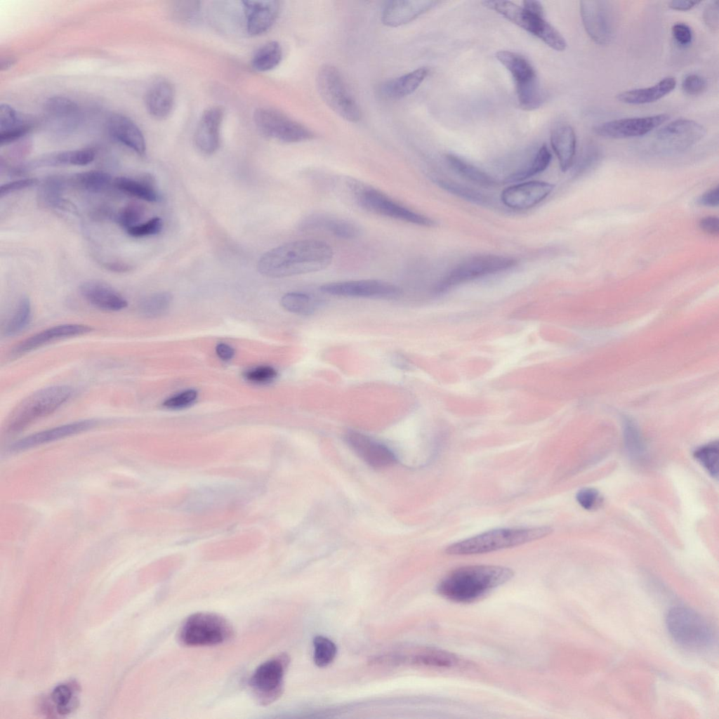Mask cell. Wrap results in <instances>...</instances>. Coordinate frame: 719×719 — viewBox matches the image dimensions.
Instances as JSON below:
<instances>
[{
	"label": "cell",
	"instance_id": "6da1fadb",
	"mask_svg": "<svg viewBox=\"0 0 719 719\" xmlns=\"http://www.w3.org/2000/svg\"><path fill=\"white\" fill-rule=\"evenodd\" d=\"M332 248L316 239L286 243L265 252L258 263V272L268 277L279 278L317 272L333 260Z\"/></svg>",
	"mask_w": 719,
	"mask_h": 719
},
{
	"label": "cell",
	"instance_id": "7a4b0ae2",
	"mask_svg": "<svg viewBox=\"0 0 719 719\" xmlns=\"http://www.w3.org/2000/svg\"><path fill=\"white\" fill-rule=\"evenodd\" d=\"M514 572L498 565H470L452 570L438 583L437 593L456 602H470L510 581Z\"/></svg>",
	"mask_w": 719,
	"mask_h": 719
},
{
	"label": "cell",
	"instance_id": "3957f363",
	"mask_svg": "<svg viewBox=\"0 0 719 719\" xmlns=\"http://www.w3.org/2000/svg\"><path fill=\"white\" fill-rule=\"evenodd\" d=\"M552 531L547 526L496 529L454 543L445 552L454 555L487 553L542 539Z\"/></svg>",
	"mask_w": 719,
	"mask_h": 719
},
{
	"label": "cell",
	"instance_id": "277c9868",
	"mask_svg": "<svg viewBox=\"0 0 719 719\" xmlns=\"http://www.w3.org/2000/svg\"><path fill=\"white\" fill-rule=\"evenodd\" d=\"M73 394L67 385H53L41 388L22 400L12 411L7 424L9 433L19 432L34 421L51 414Z\"/></svg>",
	"mask_w": 719,
	"mask_h": 719
},
{
	"label": "cell",
	"instance_id": "5b68a950",
	"mask_svg": "<svg viewBox=\"0 0 719 719\" xmlns=\"http://www.w3.org/2000/svg\"><path fill=\"white\" fill-rule=\"evenodd\" d=\"M666 626L673 640L689 650L707 649L714 641L713 631L707 620L687 607H672L667 613Z\"/></svg>",
	"mask_w": 719,
	"mask_h": 719
},
{
	"label": "cell",
	"instance_id": "8992f818",
	"mask_svg": "<svg viewBox=\"0 0 719 719\" xmlns=\"http://www.w3.org/2000/svg\"><path fill=\"white\" fill-rule=\"evenodd\" d=\"M233 635V627L225 617L213 612H200L184 620L177 639L183 646L206 647L227 642Z\"/></svg>",
	"mask_w": 719,
	"mask_h": 719
},
{
	"label": "cell",
	"instance_id": "52a82bcc",
	"mask_svg": "<svg viewBox=\"0 0 719 719\" xmlns=\"http://www.w3.org/2000/svg\"><path fill=\"white\" fill-rule=\"evenodd\" d=\"M347 183L357 204L368 211L421 226L435 225L432 219L409 209L374 187L355 179Z\"/></svg>",
	"mask_w": 719,
	"mask_h": 719
},
{
	"label": "cell",
	"instance_id": "ba28073f",
	"mask_svg": "<svg viewBox=\"0 0 719 719\" xmlns=\"http://www.w3.org/2000/svg\"><path fill=\"white\" fill-rule=\"evenodd\" d=\"M317 91L326 105L341 118L357 122L361 111L347 88L338 70L329 64L319 67L316 77Z\"/></svg>",
	"mask_w": 719,
	"mask_h": 719
},
{
	"label": "cell",
	"instance_id": "9c48e42d",
	"mask_svg": "<svg viewBox=\"0 0 719 719\" xmlns=\"http://www.w3.org/2000/svg\"><path fill=\"white\" fill-rule=\"evenodd\" d=\"M482 4L537 37L553 49L563 51L566 48L565 38L543 17L533 15L508 1H484Z\"/></svg>",
	"mask_w": 719,
	"mask_h": 719
},
{
	"label": "cell",
	"instance_id": "30bf717a",
	"mask_svg": "<svg viewBox=\"0 0 719 719\" xmlns=\"http://www.w3.org/2000/svg\"><path fill=\"white\" fill-rule=\"evenodd\" d=\"M496 59L510 72L516 84L520 107L527 111L538 108L541 103L539 81L531 63L522 55L500 51Z\"/></svg>",
	"mask_w": 719,
	"mask_h": 719
},
{
	"label": "cell",
	"instance_id": "8fae6325",
	"mask_svg": "<svg viewBox=\"0 0 719 719\" xmlns=\"http://www.w3.org/2000/svg\"><path fill=\"white\" fill-rule=\"evenodd\" d=\"M289 664L285 653L260 664L249 678V686L256 701L262 706L277 701L284 690V677Z\"/></svg>",
	"mask_w": 719,
	"mask_h": 719
},
{
	"label": "cell",
	"instance_id": "7c38bea8",
	"mask_svg": "<svg viewBox=\"0 0 719 719\" xmlns=\"http://www.w3.org/2000/svg\"><path fill=\"white\" fill-rule=\"evenodd\" d=\"M515 264L510 257L496 255L475 256L454 267L435 287L442 293L461 283L508 270Z\"/></svg>",
	"mask_w": 719,
	"mask_h": 719
},
{
	"label": "cell",
	"instance_id": "4fadbf2b",
	"mask_svg": "<svg viewBox=\"0 0 719 719\" xmlns=\"http://www.w3.org/2000/svg\"><path fill=\"white\" fill-rule=\"evenodd\" d=\"M253 119L261 134L284 143H298L315 137L308 128L275 108L263 107L257 109Z\"/></svg>",
	"mask_w": 719,
	"mask_h": 719
},
{
	"label": "cell",
	"instance_id": "5bb4252c",
	"mask_svg": "<svg viewBox=\"0 0 719 719\" xmlns=\"http://www.w3.org/2000/svg\"><path fill=\"white\" fill-rule=\"evenodd\" d=\"M322 293L340 297L374 299H394L402 294L401 289L380 279H358L329 282L319 288Z\"/></svg>",
	"mask_w": 719,
	"mask_h": 719
},
{
	"label": "cell",
	"instance_id": "9a60e30c",
	"mask_svg": "<svg viewBox=\"0 0 719 719\" xmlns=\"http://www.w3.org/2000/svg\"><path fill=\"white\" fill-rule=\"evenodd\" d=\"M580 13L589 37L596 44H609L614 32V19L611 5L606 1H581Z\"/></svg>",
	"mask_w": 719,
	"mask_h": 719
},
{
	"label": "cell",
	"instance_id": "2e32d148",
	"mask_svg": "<svg viewBox=\"0 0 719 719\" xmlns=\"http://www.w3.org/2000/svg\"><path fill=\"white\" fill-rule=\"evenodd\" d=\"M669 118L667 114L624 118L603 122L595 126L597 135L608 138H626L644 136L657 128Z\"/></svg>",
	"mask_w": 719,
	"mask_h": 719
},
{
	"label": "cell",
	"instance_id": "e0dca14e",
	"mask_svg": "<svg viewBox=\"0 0 719 719\" xmlns=\"http://www.w3.org/2000/svg\"><path fill=\"white\" fill-rule=\"evenodd\" d=\"M551 183L532 180L510 185L504 189L501 199L504 205L514 210H526L544 200L553 190Z\"/></svg>",
	"mask_w": 719,
	"mask_h": 719
},
{
	"label": "cell",
	"instance_id": "ac0fdd59",
	"mask_svg": "<svg viewBox=\"0 0 719 719\" xmlns=\"http://www.w3.org/2000/svg\"><path fill=\"white\" fill-rule=\"evenodd\" d=\"M345 439L348 446L374 468L388 467L396 461L394 454L388 447L362 433L349 430Z\"/></svg>",
	"mask_w": 719,
	"mask_h": 719
},
{
	"label": "cell",
	"instance_id": "d6986e66",
	"mask_svg": "<svg viewBox=\"0 0 719 719\" xmlns=\"http://www.w3.org/2000/svg\"><path fill=\"white\" fill-rule=\"evenodd\" d=\"M92 330V327L80 324L53 326L20 342L13 348L11 355L14 357H19L55 341L84 335Z\"/></svg>",
	"mask_w": 719,
	"mask_h": 719
},
{
	"label": "cell",
	"instance_id": "ffe728a7",
	"mask_svg": "<svg viewBox=\"0 0 719 719\" xmlns=\"http://www.w3.org/2000/svg\"><path fill=\"white\" fill-rule=\"evenodd\" d=\"M223 117L224 110L220 106L210 107L201 115L195 128L194 141L202 153L211 154L219 147Z\"/></svg>",
	"mask_w": 719,
	"mask_h": 719
},
{
	"label": "cell",
	"instance_id": "44dd1931",
	"mask_svg": "<svg viewBox=\"0 0 719 719\" xmlns=\"http://www.w3.org/2000/svg\"><path fill=\"white\" fill-rule=\"evenodd\" d=\"M298 227L303 231L325 232L344 239H355L362 232L360 226L354 222L322 213L306 216L301 221Z\"/></svg>",
	"mask_w": 719,
	"mask_h": 719
},
{
	"label": "cell",
	"instance_id": "7402d4cb",
	"mask_svg": "<svg viewBox=\"0 0 719 719\" xmlns=\"http://www.w3.org/2000/svg\"><path fill=\"white\" fill-rule=\"evenodd\" d=\"M438 2L430 0H396L386 1L381 11V21L388 27H398L414 20Z\"/></svg>",
	"mask_w": 719,
	"mask_h": 719
},
{
	"label": "cell",
	"instance_id": "603a6c76",
	"mask_svg": "<svg viewBox=\"0 0 719 719\" xmlns=\"http://www.w3.org/2000/svg\"><path fill=\"white\" fill-rule=\"evenodd\" d=\"M243 10L249 35L258 36L268 32L277 20L280 11L278 1H243Z\"/></svg>",
	"mask_w": 719,
	"mask_h": 719
},
{
	"label": "cell",
	"instance_id": "cb8c5ba5",
	"mask_svg": "<svg viewBox=\"0 0 719 719\" xmlns=\"http://www.w3.org/2000/svg\"><path fill=\"white\" fill-rule=\"evenodd\" d=\"M82 297L93 307L105 311H119L126 308V298L106 283L88 280L79 286Z\"/></svg>",
	"mask_w": 719,
	"mask_h": 719
},
{
	"label": "cell",
	"instance_id": "d4e9b609",
	"mask_svg": "<svg viewBox=\"0 0 719 719\" xmlns=\"http://www.w3.org/2000/svg\"><path fill=\"white\" fill-rule=\"evenodd\" d=\"M97 422L84 420L41 431L24 437L11 446V451H20L33 447L60 440L93 428Z\"/></svg>",
	"mask_w": 719,
	"mask_h": 719
},
{
	"label": "cell",
	"instance_id": "484cf974",
	"mask_svg": "<svg viewBox=\"0 0 719 719\" xmlns=\"http://www.w3.org/2000/svg\"><path fill=\"white\" fill-rule=\"evenodd\" d=\"M395 659L396 665L409 664L437 668H455L466 664L454 653L431 647L418 648L407 655L395 654Z\"/></svg>",
	"mask_w": 719,
	"mask_h": 719
},
{
	"label": "cell",
	"instance_id": "4316f807",
	"mask_svg": "<svg viewBox=\"0 0 719 719\" xmlns=\"http://www.w3.org/2000/svg\"><path fill=\"white\" fill-rule=\"evenodd\" d=\"M107 128L113 138L138 154H145L146 144L144 136L131 119L121 114H112L107 119Z\"/></svg>",
	"mask_w": 719,
	"mask_h": 719
},
{
	"label": "cell",
	"instance_id": "83f0119b",
	"mask_svg": "<svg viewBox=\"0 0 719 719\" xmlns=\"http://www.w3.org/2000/svg\"><path fill=\"white\" fill-rule=\"evenodd\" d=\"M706 130L698 122L688 119H678L657 132L658 140L672 145H690L700 140Z\"/></svg>",
	"mask_w": 719,
	"mask_h": 719
},
{
	"label": "cell",
	"instance_id": "f1b7e54d",
	"mask_svg": "<svg viewBox=\"0 0 719 719\" xmlns=\"http://www.w3.org/2000/svg\"><path fill=\"white\" fill-rule=\"evenodd\" d=\"M175 97V88L171 81L166 79L154 81L147 89L145 97L147 112L155 119H166L173 110Z\"/></svg>",
	"mask_w": 719,
	"mask_h": 719
},
{
	"label": "cell",
	"instance_id": "f546056e",
	"mask_svg": "<svg viewBox=\"0 0 719 719\" xmlns=\"http://www.w3.org/2000/svg\"><path fill=\"white\" fill-rule=\"evenodd\" d=\"M95 153L89 149L74 150L55 152L20 165L16 172L60 165L84 166L93 161Z\"/></svg>",
	"mask_w": 719,
	"mask_h": 719
},
{
	"label": "cell",
	"instance_id": "4dcf8cb0",
	"mask_svg": "<svg viewBox=\"0 0 719 719\" xmlns=\"http://www.w3.org/2000/svg\"><path fill=\"white\" fill-rule=\"evenodd\" d=\"M428 69L420 67L381 85V95L389 100H398L414 93L428 74Z\"/></svg>",
	"mask_w": 719,
	"mask_h": 719
},
{
	"label": "cell",
	"instance_id": "1f68e13d",
	"mask_svg": "<svg viewBox=\"0 0 719 719\" xmlns=\"http://www.w3.org/2000/svg\"><path fill=\"white\" fill-rule=\"evenodd\" d=\"M7 104L0 107V145L18 140L29 132L30 121Z\"/></svg>",
	"mask_w": 719,
	"mask_h": 719
},
{
	"label": "cell",
	"instance_id": "d6a6232c",
	"mask_svg": "<svg viewBox=\"0 0 719 719\" xmlns=\"http://www.w3.org/2000/svg\"><path fill=\"white\" fill-rule=\"evenodd\" d=\"M676 86V80L667 77L652 86L626 91L617 95L619 101L631 105H642L656 102L669 94Z\"/></svg>",
	"mask_w": 719,
	"mask_h": 719
},
{
	"label": "cell",
	"instance_id": "836d02e7",
	"mask_svg": "<svg viewBox=\"0 0 719 719\" xmlns=\"http://www.w3.org/2000/svg\"><path fill=\"white\" fill-rule=\"evenodd\" d=\"M576 142L574 131L568 124L560 125L551 132V146L563 172L569 170L572 165L576 151Z\"/></svg>",
	"mask_w": 719,
	"mask_h": 719
},
{
	"label": "cell",
	"instance_id": "e575fe53",
	"mask_svg": "<svg viewBox=\"0 0 719 719\" xmlns=\"http://www.w3.org/2000/svg\"><path fill=\"white\" fill-rule=\"evenodd\" d=\"M45 110L60 129H72L79 121V107L67 98H49L45 103Z\"/></svg>",
	"mask_w": 719,
	"mask_h": 719
},
{
	"label": "cell",
	"instance_id": "d590c367",
	"mask_svg": "<svg viewBox=\"0 0 719 719\" xmlns=\"http://www.w3.org/2000/svg\"><path fill=\"white\" fill-rule=\"evenodd\" d=\"M31 317L29 299L25 296H22L4 320L1 326L2 334L6 337L19 334L27 327Z\"/></svg>",
	"mask_w": 719,
	"mask_h": 719
},
{
	"label": "cell",
	"instance_id": "8d00e7d4",
	"mask_svg": "<svg viewBox=\"0 0 719 719\" xmlns=\"http://www.w3.org/2000/svg\"><path fill=\"white\" fill-rule=\"evenodd\" d=\"M114 186L121 192L147 202H157L159 195L152 180H140L128 177H117L114 180Z\"/></svg>",
	"mask_w": 719,
	"mask_h": 719
},
{
	"label": "cell",
	"instance_id": "74e56055",
	"mask_svg": "<svg viewBox=\"0 0 719 719\" xmlns=\"http://www.w3.org/2000/svg\"><path fill=\"white\" fill-rule=\"evenodd\" d=\"M450 167L465 179L484 187H493L496 180L479 168L468 163L461 158L449 154L446 156Z\"/></svg>",
	"mask_w": 719,
	"mask_h": 719
},
{
	"label": "cell",
	"instance_id": "f35d334b",
	"mask_svg": "<svg viewBox=\"0 0 719 719\" xmlns=\"http://www.w3.org/2000/svg\"><path fill=\"white\" fill-rule=\"evenodd\" d=\"M282 58V49L279 42L269 41L255 53L251 65L258 72H268L275 68Z\"/></svg>",
	"mask_w": 719,
	"mask_h": 719
},
{
	"label": "cell",
	"instance_id": "ab89813d",
	"mask_svg": "<svg viewBox=\"0 0 719 719\" xmlns=\"http://www.w3.org/2000/svg\"><path fill=\"white\" fill-rule=\"evenodd\" d=\"M551 153L546 145L539 149L535 156L527 166L511 173L506 178V182H518L526 180L543 172L551 160Z\"/></svg>",
	"mask_w": 719,
	"mask_h": 719
},
{
	"label": "cell",
	"instance_id": "60d3db41",
	"mask_svg": "<svg viewBox=\"0 0 719 719\" xmlns=\"http://www.w3.org/2000/svg\"><path fill=\"white\" fill-rule=\"evenodd\" d=\"M71 183L90 192H100L112 183V176L103 171H88L74 175Z\"/></svg>",
	"mask_w": 719,
	"mask_h": 719
},
{
	"label": "cell",
	"instance_id": "b9f144b4",
	"mask_svg": "<svg viewBox=\"0 0 719 719\" xmlns=\"http://www.w3.org/2000/svg\"><path fill=\"white\" fill-rule=\"evenodd\" d=\"M281 304L285 310L290 312L308 315L316 311L319 302L308 293L289 292L282 296Z\"/></svg>",
	"mask_w": 719,
	"mask_h": 719
},
{
	"label": "cell",
	"instance_id": "7bdbcfd3",
	"mask_svg": "<svg viewBox=\"0 0 719 719\" xmlns=\"http://www.w3.org/2000/svg\"><path fill=\"white\" fill-rule=\"evenodd\" d=\"M172 296L158 292L143 298L138 304L140 313L146 318H156L165 314L170 308Z\"/></svg>",
	"mask_w": 719,
	"mask_h": 719
},
{
	"label": "cell",
	"instance_id": "ee69618b",
	"mask_svg": "<svg viewBox=\"0 0 719 719\" xmlns=\"http://www.w3.org/2000/svg\"><path fill=\"white\" fill-rule=\"evenodd\" d=\"M72 685L62 684L58 685L51 694V699L55 706L58 713L65 715L70 713L77 706Z\"/></svg>",
	"mask_w": 719,
	"mask_h": 719
},
{
	"label": "cell",
	"instance_id": "f6af8a7d",
	"mask_svg": "<svg viewBox=\"0 0 719 719\" xmlns=\"http://www.w3.org/2000/svg\"><path fill=\"white\" fill-rule=\"evenodd\" d=\"M718 442L717 441L697 448L693 454L707 472L715 478L718 476Z\"/></svg>",
	"mask_w": 719,
	"mask_h": 719
},
{
	"label": "cell",
	"instance_id": "bcb514c9",
	"mask_svg": "<svg viewBox=\"0 0 719 719\" xmlns=\"http://www.w3.org/2000/svg\"><path fill=\"white\" fill-rule=\"evenodd\" d=\"M314 661L319 667L329 665L334 659L337 648L328 638L318 635L314 638Z\"/></svg>",
	"mask_w": 719,
	"mask_h": 719
},
{
	"label": "cell",
	"instance_id": "7dc6e473",
	"mask_svg": "<svg viewBox=\"0 0 719 719\" xmlns=\"http://www.w3.org/2000/svg\"><path fill=\"white\" fill-rule=\"evenodd\" d=\"M145 213L143 206L138 203L128 204L118 213L116 220L118 224L128 230L138 225Z\"/></svg>",
	"mask_w": 719,
	"mask_h": 719
},
{
	"label": "cell",
	"instance_id": "c3c4849f",
	"mask_svg": "<svg viewBox=\"0 0 719 719\" xmlns=\"http://www.w3.org/2000/svg\"><path fill=\"white\" fill-rule=\"evenodd\" d=\"M437 183L444 190L463 199L480 204L487 202V199L485 196L468 187L447 180H439Z\"/></svg>",
	"mask_w": 719,
	"mask_h": 719
},
{
	"label": "cell",
	"instance_id": "681fc988",
	"mask_svg": "<svg viewBox=\"0 0 719 719\" xmlns=\"http://www.w3.org/2000/svg\"><path fill=\"white\" fill-rule=\"evenodd\" d=\"M576 499L579 504L586 510H593L598 508L603 503L600 493L594 488H583L578 491Z\"/></svg>",
	"mask_w": 719,
	"mask_h": 719
},
{
	"label": "cell",
	"instance_id": "f907efd6",
	"mask_svg": "<svg viewBox=\"0 0 719 719\" xmlns=\"http://www.w3.org/2000/svg\"><path fill=\"white\" fill-rule=\"evenodd\" d=\"M163 227V221L159 217L152 218L143 223L132 227L127 230L129 235L134 237H143L154 235L160 232Z\"/></svg>",
	"mask_w": 719,
	"mask_h": 719
},
{
	"label": "cell",
	"instance_id": "816d5d0a",
	"mask_svg": "<svg viewBox=\"0 0 719 719\" xmlns=\"http://www.w3.org/2000/svg\"><path fill=\"white\" fill-rule=\"evenodd\" d=\"M64 183V180L58 176L46 179L41 187V194L43 199L48 204H56Z\"/></svg>",
	"mask_w": 719,
	"mask_h": 719
},
{
	"label": "cell",
	"instance_id": "f5cc1de1",
	"mask_svg": "<svg viewBox=\"0 0 719 719\" xmlns=\"http://www.w3.org/2000/svg\"><path fill=\"white\" fill-rule=\"evenodd\" d=\"M277 376L275 369L268 366H261L247 371L245 378L253 383L265 384L273 381Z\"/></svg>",
	"mask_w": 719,
	"mask_h": 719
},
{
	"label": "cell",
	"instance_id": "db71d44e",
	"mask_svg": "<svg viewBox=\"0 0 719 719\" xmlns=\"http://www.w3.org/2000/svg\"><path fill=\"white\" fill-rule=\"evenodd\" d=\"M194 390H187L166 400L163 406L169 409H180L191 405L197 399Z\"/></svg>",
	"mask_w": 719,
	"mask_h": 719
},
{
	"label": "cell",
	"instance_id": "11a10c76",
	"mask_svg": "<svg viewBox=\"0 0 719 719\" xmlns=\"http://www.w3.org/2000/svg\"><path fill=\"white\" fill-rule=\"evenodd\" d=\"M707 87L706 79L696 74L687 75L682 80V88L689 95H697L702 93Z\"/></svg>",
	"mask_w": 719,
	"mask_h": 719
},
{
	"label": "cell",
	"instance_id": "9f6ffc18",
	"mask_svg": "<svg viewBox=\"0 0 719 719\" xmlns=\"http://www.w3.org/2000/svg\"><path fill=\"white\" fill-rule=\"evenodd\" d=\"M672 35L676 43L680 46L686 47L692 41V31L690 26L683 22H678L673 25Z\"/></svg>",
	"mask_w": 719,
	"mask_h": 719
},
{
	"label": "cell",
	"instance_id": "6f0895ef",
	"mask_svg": "<svg viewBox=\"0 0 719 719\" xmlns=\"http://www.w3.org/2000/svg\"><path fill=\"white\" fill-rule=\"evenodd\" d=\"M37 183V178H26L5 183L0 187V197L2 198L11 193L30 187Z\"/></svg>",
	"mask_w": 719,
	"mask_h": 719
},
{
	"label": "cell",
	"instance_id": "680465c9",
	"mask_svg": "<svg viewBox=\"0 0 719 719\" xmlns=\"http://www.w3.org/2000/svg\"><path fill=\"white\" fill-rule=\"evenodd\" d=\"M705 23L708 27L715 30L718 28V1L709 4L704 13Z\"/></svg>",
	"mask_w": 719,
	"mask_h": 719
},
{
	"label": "cell",
	"instance_id": "91938a15",
	"mask_svg": "<svg viewBox=\"0 0 719 719\" xmlns=\"http://www.w3.org/2000/svg\"><path fill=\"white\" fill-rule=\"evenodd\" d=\"M699 227L707 234L718 235L719 231L718 218L714 216L705 217L700 220Z\"/></svg>",
	"mask_w": 719,
	"mask_h": 719
},
{
	"label": "cell",
	"instance_id": "94428289",
	"mask_svg": "<svg viewBox=\"0 0 719 719\" xmlns=\"http://www.w3.org/2000/svg\"><path fill=\"white\" fill-rule=\"evenodd\" d=\"M719 203L718 187L711 189L698 199V204L706 206H718Z\"/></svg>",
	"mask_w": 719,
	"mask_h": 719
},
{
	"label": "cell",
	"instance_id": "6125c7cd",
	"mask_svg": "<svg viewBox=\"0 0 719 719\" xmlns=\"http://www.w3.org/2000/svg\"><path fill=\"white\" fill-rule=\"evenodd\" d=\"M700 2L697 1L675 0L670 1L668 6L673 10L685 11L692 9Z\"/></svg>",
	"mask_w": 719,
	"mask_h": 719
},
{
	"label": "cell",
	"instance_id": "be15d7a7",
	"mask_svg": "<svg viewBox=\"0 0 719 719\" xmlns=\"http://www.w3.org/2000/svg\"><path fill=\"white\" fill-rule=\"evenodd\" d=\"M522 8L533 15L543 18V8L539 1H522Z\"/></svg>",
	"mask_w": 719,
	"mask_h": 719
},
{
	"label": "cell",
	"instance_id": "e7e4bbea",
	"mask_svg": "<svg viewBox=\"0 0 719 719\" xmlns=\"http://www.w3.org/2000/svg\"><path fill=\"white\" fill-rule=\"evenodd\" d=\"M218 356L223 360H230L234 355V350L229 345L220 343L216 348Z\"/></svg>",
	"mask_w": 719,
	"mask_h": 719
},
{
	"label": "cell",
	"instance_id": "03108f58",
	"mask_svg": "<svg viewBox=\"0 0 719 719\" xmlns=\"http://www.w3.org/2000/svg\"><path fill=\"white\" fill-rule=\"evenodd\" d=\"M104 267L108 270L114 272H126L132 270V266L121 262L105 263Z\"/></svg>",
	"mask_w": 719,
	"mask_h": 719
},
{
	"label": "cell",
	"instance_id": "003e7915",
	"mask_svg": "<svg viewBox=\"0 0 719 719\" xmlns=\"http://www.w3.org/2000/svg\"><path fill=\"white\" fill-rule=\"evenodd\" d=\"M13 63V61L12 60H6L5 62H2V63H1V68L2 69H4V68L6 69L8 67H10L11 65H12Z\"/></svg>",
	"mask_w": 719,
	"mask_h": 719
}]
</instances>
